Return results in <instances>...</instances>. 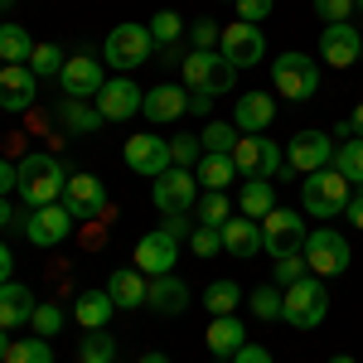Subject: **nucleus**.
<instances>
[{"instance_id":"obj_50","label":"nucleus","mask_w":363,"mask_h":363,"mask_svg":"<svg viewBox=\"0 0 363 363\" xmlns=\"http://www.w3.org/2000/svg\"><path fill=\"white\" fill-rule=\"evenodd\" d=\"M15 189H20V169L10 165V160H0V199L15 194Z\"/></svg>"},{"instance_id":"obj_37","label":"nucleus","mask_w":363,"mask_h":363,"mask_svg":"<svg viewBox=\"0 0 363 363\" xmlns=\"http://www.w3.org/2000/svg\"><path fill=\"white\" fill-rule=\"evenodd\" d=\"M5 363H54V349H49V339H39V335L10 339V349H5Z\"/></svg>"},{"instance_id":"obj_25","label":"nucleus","mask_w":363,"mask_h":363,"mask_svg":"<svg viewBox=\"0 0 363 363\" xmlns=\"http://www.w3.org/2000/svg\"><path fill=\"white\" fill-rule=\"evenodd\" d=\"M203 344H208V354L233 359V354L247 344V325H242L238 315H213V320H208V330H203Z\"/></svg>"},{"instance_id":"obj_29","label":"nucleus","mask_w":363,"mask_h":363,"mask_svg":"<svg viewBox=\"0 0 363 363\" xmlns=\"http://www.w3.org/2000/svg\"><path fill=\"white\" fill-rule=\"evenodd\" d=\"M112 310H116V301L107 296V286H102V291L92 286V291H83V296L73 301V320H78L83 330H107V320H112Z\"/></svg>"},{"instance_id":"obj_21","label":"nucleus","mask_w":363,"mask_h":363,"mask_svg":"<svg viewBox=\"0 0 363 363\" xmlns=\"http://www.w3.org/2000/svg\"><path fill=\"white\" fill-rule=\"evenodd\" d=\"M277 121V97L272 92H242L233 107V126L242 136H267V126Z\"/></svg>"},{"instance_id":"obj_47","label":"nucleus","mask_w":363,"mask_h":363,"mask_svg":"<svg viewBox=\"0 0 363 363\" xmlns=\"http://www.w3.org/2000/svg\"><path fill=\"white\" fill-rule=\"evenodd\" d=\"M315 15H320L325 25H349V15H354V0H315Z\"/></svg>"},{"instance_id":"obj_62","label":"nucleus","mask_w":363,"mask_h":363,"mask_svg":"<svg viewBox=\"0 0 363 363\" xmlns=\"http://www.w3.org/2000/svg\"><path fill=\"white\" fill-rule=\"evenodd\" d=\"M228 5H233V0H228Z\"/></svg>"},{"instance_id":"obj_9","label":"nucleus","mask_w":363,"mask_h":363,"mask_svg":"<svg viewBox=\"0 0 363 363\" xmlns=\"http://www.w3.org/2000/svg\"><path fill=\"white\" fill-rule=\"evenodd\" d=\"M310 238L306 228V213H296V208H272L267 218H262V252H272V257H291V252H301Z\"/></svg>"},{"instance_id":"obj_16","label":"nucleus","mask_w":363,"mask_h":363,"mask_svg":"<svg viewBox=\"0 0 363 363\" xmlns=\"http://www.w3.org/2000/svg\"><path fill=\"white\" fill-rule=\"evenodd\" d=\"M92 102H97V112L107 116V121H131V116L145 107V92L136 87L131 73H116V78H107V87H102Z\"/></svg>"},{"instance_id":"obj_4","label":"nucleus","mask_w":363,"mask_h":363,"mask_svg":"<svg viewBox=\"0 0 363 363\" xmlns=\"http://www.w3.org/2000/svg\"><path fill=\"white\" fill-rule=\"evenodd\" d=\"M272 87H277V97H286V102H310L320 92V63L310 54H301V49L277 54V63H272Z\"/></svg>"},{"instance_id":"obj_27","label":"nucleus","mask_w":363,"mask_h":363,"mask_svg":"<svg viewBox=\"0 0 363 363\" xmlns=\"http://www.w3.org/2000/svg\"><path fill=\"white\" fill-rule=\"evenodd\" d=\"M218 233H223V252L238 257V262H252V257L262 252V223H252V218H242V213L228 218Z\"/></svg>"},{"instance_id":"obj_51","label":"nucleus","mask_w":363,"mask_h":363,"mask_svg":"<svg viewBox=\"0 0 363 363\" xmlns=\"http://www.w3.org/2000/svg\"><path fill=\"white\" fill-rule=\"evenodd\" d=\"M233 363H272V354H267L262 344H242V349L233 354Z\"/></svg>"},{"instance_id":"obj_34","label":"nucleus","mask_w":363,"mask_h":363,"mask_svg":"<svg viewBox=\"0 0 363 363\" xmlns=\"http://www.w3.org/2000/svg\"><path fill=\"white\" fill-rule=\"evenodd\" d=\"M228 218H233V199H228V189H203V194H199V218L194 223L223 228Z\"/></svg>"},{"instance_id":"obj_46","label":"nucleus","mask_w":363,"mask_h":363,"mask_svg":"<svg viewBox=\"0 0 363 363\" xmlns=\"http://www.w3.org/2000/svg\"><path fill=\"white\" fill-rule=\"evenodd\" d=\"M189 252H194V257H203V262H208V257H218V252H223V233L199 223L194 233H189Z\"/></svg>"},{"instance_id":"obj_6","label":"nucleus","mask_w":363,"mask_h":363,"mask_svg":"<svg viewBox=\"0 0 363 363\" xmlns=\"http://www.w3.org/2000/svg\"><path fill=\"white\" fill-rule=\"evenodd\" d=\"M306 267H310V277H320V281H330V277H344L349 272V262H354V252H349V238L344 233H335V228H315L306 238Z\"/></svg>"},{"instance_id":"obj_49","label":"nucleus","mask_w":363,"mask_h":363,"mask_svg":"<svg viewBox=\"0 0 363 363\" xmlns=\"http://www.w3.org/2000/svg\"><path fill=\"white\" fill-rule=\"evenodd\" d=\"M169 233V238H179V242H189V233H194V218H189V213H165V223H160Z\"/></svg>"},{"instance_id":"obj_11","label":"nucleus","mask_w":363,"mask_h":363,"mask_svg":"<svg viewBox=\"0 0 363 363\" xmlns=\"http://www.w3.org/2000/svg\"><path fill=\"white\" fill-rule=\"evenodd\" d=\"M150 199H155V208H160V213H189V208L199 203V179H194V169L169 165L165 174H155Z\"/></svg>"},{"instance_id":"obj_36","label":"nucleus","mask_w":363,"mask_h":363,"mask_svg":"<svg viewBox=\"0 0 363 363\" xmlns=\"http://www.w3.org/2000/svg\"><path fill=\"white\" fill-rule=\"evenodd\" d=\"M281 306H286V291H281L277 281H267V286H257L247 296V310L257 320H281Z\"/></svg>"},{"instance_id":"obj_35","label":"nucleus","mask_w":363,"mask_h":363,"mask_svg":"<svg viewBox=\"0 0 363 363\" xmlns=\"http://www.w3.org/2000/svg\"><path fill=\"white\" fill-rule=\"evenodd\" d=\"M335 169L349 179V184H363V136L339 140L335 145Z\"/></svg>"},{"instance_id":"obj_33","label":"nucleus","mask_w":363,"mask_h":363,"mask_svg":"<svg viewBox=\"0 0 363 363\" xmlns=\"http://www.w3.org/2000/svg\"><path fill=\"white\" fill-rule=\"evenodd\" d=\"M247 296H242V286L238 281H208V291H203V306H208V315H238V306H242Z\"/></svg>"},{"instance_id":"obj_5","label":"nucleus","mask_w":363,"mask_h":363,"mask_svg":"<svg viewBox=\"0 0 363 363\" xmlns=\"http://www.w3.org/2000/svg\"><path fill=\"white\" fill-rule=\"evenodd\" d=\"M325 315H330V291H325L320 277H301L296 286H286L281 320L291 330H315V325H325Z\"/></svg>"},{"instance_id":"obj_39","label":"nucleus","mask_w":363,"mask_h":363,"mask_svg":"<svg viewBox=\"0 0 363 363\" xmlns=\"http://www.w3.org/2000/svg\"><path fill=\"white\" fill-rule=\"evenodd\" d=\"M238 126L233 121H203V131H199V140H203V150H213V155H233V145H238Z\"/></svg>"},{"instance_id":"obj_55","label":"nucleus","mask_w":363,"mask_h":363,"mask_svg":"<svg viewBox=\"0 0 363 363\" xmlns=\"http://www.w3.org/2000/svg\"><path fill=\"white\" fill-rule=\"evenodd\" d=\"M5 228H15V203H10V199H0V233H5Z\"/></svg>"},{"instance_id":"obj_45","label":"nucleus","mask_w":363,"mask_h":363,"mask_svg":"<svg viewBox=\"0 0 363 363\" xmlns=\"http://www.w3.org/2000/svg\"><path fill=\"white\" fill-rule=\"evenodd\" d=\"M184 39H189V49H213V44L223 39V25L203 15V20H194V25L184 29Z\"/></svg>"},{"instance_id":"obj_52","label":"nucleus","mask_w":363,"mask_h":363,"mask_svg":"<svg viewBox=\"0 0 363 363\" xmlns=\"http://www.w3.org/2000/svg\"><path fill=\"white\" fill-rule=\"evenodd\" d=\"M344 213H349V223L363 233V184H354V194H349V208H344Z\"/></svg>"},{"instance_id":"obj_10","label":"nucleus","mask_w":363,"mask_h":363,"mask_svg":"<svg viewBox=\"0 0 363 363\" xmlns=\"http://www.w3.org/2000/svg\"><path fill=\"white\" fill-rule=\"evenodd\" d=\"M63 208L78 218V223H92V218H107L112 213V199H107V184L97 174H68V189H63Z\"/></svg>"},{"instance_id":"obj_61","label":"nucleus","mask_w":363,"mask_h":363,"mask_svg":"<svg viewBox=\"0 0 363 363\" xmlns=\"http://www.w3.org/2000/svg\"><path fill=\"white\" fill-rule=\"evenodd\" d=\"M354 10H363V0H354Z\"/></svg>"},{"instance_id":"obj_28","label":"nucleus","mask_w":363,"mask_h":363,"mask_svg":"<svg viewBox=\"0 0 363 363\" xmlns=\"http://www.w3.org/2000/svg\"><path fill=\"white\" fill-rule=\"evenodd\" d=\"M145 306L155 310V315H184L189 310V286L174 277H150V296H145Z\"/></svg>"},{"instance_id":"obj_40","label":"nucleus","mask_w":363,"mask_h":363,"mask_svg":"<svg viewBox=\"0 0 363 363\" xmlns=\"http://www.w3.org/2000/svg\"><path fill=\"white\" fill-rule=\"evenodd\" d=\"M63 63H68V54H63L58 44H34V58H29L34 78H58V73H63Z\"/></svg>"},{"instance_id":"obj_22","label":"nucleus","mask_w":363,"mask_h":363,"mask_svg":"<svg viewBox=\"0 0 363 363\" xmlns=\"http://www.w3.org/2000/svg\"><path fill=\"white\" fill-rule=\"evenodd\" d=\"M58 126L68 131V136H92V131H102L107 126V116L97 112V102H87V97H63L54 107Z\"/></svg>"},{"instance_id":"obj_1","label":"nucleus","mask_w":363,"mask_h":363,"mask_svg":"<svg viewBox=\"0 0 363 363\" xmlns=\"http://www.w3.org/2000/svg\"><path fill=\"white\" fill-rule=\"evenodd\" d=\"M15 169H20V189H15V194L25 199L29 208L58 203L63 189H68V169H63V160L49 155V150H29V155H20Z\"/></svg>"},{"instance_id":"obj_7","label":"nucleus","mask_w":363,"mask_h":363,"mask_svg":"<svg viewBox=\"0 0 363 363\" xmlns=\"http://www.w3.org/2000/svg\"><path fill=\"white\" fill-rule=\"evenodd\" d=\"M150 49H155L150 25H116L107 34V44H102V58H107V68H116V73H136L140 63L150 58Z\"/></svg>"},{"instance_id":"obj_44","label":"nucleus","mask_w":363,"mask_h":363,"mask_svg":"<svg viewBox=\"0 0 363 363\" xmlns=\"http://www.w3.org/2000/svg\"><path fill=\"white\" fill-rule=\"evenodd\" d=\"M301 277H310V267H306V252H291V257H277V267H272V281H277L281 291H286V286H296Z\"/></svg>"},{"instance_id":"obj_41","label":"nucleus","mask_w":363,"mask_h":363,"mask_svg":"<svg viewBox=\"0 0 363 363\" xmlns=\"http://www.w3.org/2000/svg\"><path fill=\"white\" fill-rule=\"evenodd\" d=\"M199 160H203V140H199V136H189V131L169 136V165H184V169H194Z\"/></svg>"},{"instance_id":"obj_58","label":"nucleus","mask_w":363,"mask_h":363,"mask_svg":"<svg viewBox=\"0 0 363 363\" xmlns=\"http://www.w3.org/2000/svg\"><path fill=\"white\" fill-rule=\"evenodd\" d=\"M349 121H354V131H359V136H363V102H359V107H354V116H349Z\"/></svg>"},{"instance_id":"obj_30","label":"nucleus","mask_w":363,"mask_h":363,"mask_svg":"<svg viewBox=\"0 0 363 363\" xmlns=\"http://www.w3.org/2000/svg\"><path fill=\"white\" fill-rule=\"evenodd\" d=\"M272 208H277V184H272V179H247L242 194H238V213L252 218V223H262Z\"/></svg>"},{"instance_id":"obj_32","label":"nucleus","mask_w":363,"mask_h":363,"mask_svg":"<svg viewBox=\"0 0 363 363\" xmlns=\"http://www.w3.org/2000/svg\"><path fill=\"white\" fill-rule=\"evenodd\" d=\"M34 58V39H29L25 25H15V20H0V63H25Z\"/></svg>"},{"instance_id":"obj_54","label":"nucleus","mask_w":363,"mask_h":363,"mask_svg":"<svg viewBox=\"0 0 363 363\" xmlns=\"http://www.w3.org/2000/svg\"><path fill=\"white\" fill-rule=\"evenodd\" d=\"M10 272H15V257H10V247H5V242H0V286H5V281H10Z\"/></svg>"},{"instance_id":"obj_19","label":"nucleus","mask_w":363,"mask_h":363,"mask_svg":"<svg viewBox=\"0 0 363 363\" xmlns=\"http://www.w3.org/2000/svg\"><path fill=\"white\" fill-rule=\"evenodd\" d=\"M34 92H39L34 68H25V63H5V68H0V107L10 116L29 112V107H34Z\"/></svg>"},{"instance_id":"obj_38","label":"nucleus","mask_w":363,"mask_h":363,"mask_svg":"<svg viewBox=\"0 0 363 363\" xmlns=\"http://www.w3.org/2000/svg\"><path fill=\"white\" fill-rule=\"evenodd\" d=\"M78 363H116V339L107 330H87L78 344Z\"/></svg>"},{"instance_id":"obj_43","label":"nucleus","mask_w":363,"mask_h":363,"mask_svg":"<svg viewBox=\"0 0 363 363\" xmlns=\"http://www.w3.org/2000/svg\"><path fill=\"white\" fill-rule=\"evenodd\" d=\"M63 320H68V315H63L54 301H39V306H34V320H29V330H34L39 339H54L58 330H63Z\"/></svg>"},{"instance_id":"obj_57","label":"nucleus","mask_w":363,"mask_h":363,"mask_svg":"<svg viewBox=\"0 0 363 363\" xmlns=\"http://www.w3.org/2000/svg\"><path fill=\"white\" fill-rule=\"evenodd\" d=\"M136 363H169V354H155V349H150V354H140Z\"/></svg>"},{"instance_id":"obj_12","label":"nucleus","mask_w":363,"mask_h":363,"mask_svg":"<svg viewBox=\"0 0 363 363\" xmlns=\"http://www.w3.org/2000/svg\"><path fill=\"white\" fill-rule=\"evenodd\" d=\"M73 228H78V218L63 208V199L25 213V238L34 242V247H58V242H68V238H73Z\"/></svg>"},{"instance_id":"obj_13","label":"nucleus","mask_w":363,"mask_h":363,"mask_svg":"<svg viewBox=\"0 0 363 363\" xmlns=\"http://www.w3.org/2000/svg\"><path fill=\"white\" fill-rule=\"evenodd\" d=\"M335 165V136L325 131H296L286 140V169L291 174H315V169Z\"/></svg>"},{"instance_id":"obj_56","label":"nucleus","mask_w":363,"mask_h":363,"mask_svg":"<svg viewBox=\"0 0 363 363\" xmlns=\"http://www.w3.org/2000/svg\"><path fill=\"white\" fill-rule=\"evenodd\" d=\"M354 136H359V131H354V121H349V116L335 121V140H354Z\"/></svg>"},{"instance_id":"obj_14","label":"nucleus","mask_w":363,"mask_h":363,"mask_svg":"<svg viewBox=\"0 0 363 363\" xmlns=\"http://www.w3.org/2000/svg\"><path fill=\"white\" fill-rule=\"evenodd\" d=\"M174 262H179V238H169L165 228H150V233L136 238V257H131L136 272H145V277H169Z\"/></svg>"},{"instance_id":"obj_17","label":"nucleus","mask_w":363,"mask_h":363,"mask_svg":"<svg viewBox=\"0 0 363 363\" xmlns=\"http://www.w3.org/2000/svg\"><path fill=\"white\" fill-rule=\"evenodd\" d=\"M121 160H126V169H136V174H145V179H155V174H165V169H169V140H160L155 131H140V136L126 140Z\"/></svg>"},{"instance_id":"obj_48","label":"nucleus","mask_w":363,"mask_h":363,"mask_svg":"<svg viewBox=\"0 0 363 363\" xmlns=\"http://www.w3.org/2000/svg\"><path fill=\"white\" fill-rule=\"evenodd\" d=\"M233 5H238V20H242V25H262V20L277 10V0H233Z\"/></svg>"},{"instance_id":"obj_53","label":"nucleus","mask_w":363,"mask_h":363,"mask_svg":"<svg viewBox=\"0 0 363 363\" xmlns=\"http://www.w3.org/2000/svg\"><path fill=\"white\" fill-rule=\"evenodd\" d=\"M208 107H213V97H208V92H189V112H194V116L208 121Z\"/></svg>"},{"instance_id":"obj_20","label":"nucleus","mask_w":363,"mask_h":363,"mask_svg":"<svg viewBox=\"0 0 363 363\" xmlns=\"http://www.w3.org/2000/svg\"><path fill=\"white\" fill-rule=\"evenodd\" d=\"M58 87H63V97H87V102H92V97L107 87V73H102V63H92L87 54H78V58L63 63Z\"/></svg>"},{"instance_id":"obj_31","label":"nucleus","mask_w":363,"mask_h":363,"mask_svg":"<svg viewBox=\"0 0 363 363\" xmlns=\"http://www.w3.org/2000/svg\"><path fill=\"white\" fill-rule=\"evenodd\" d=\"M194 179H199V189H228V184L238 179V165H233V155L203 150V160L194 165Z\"/></svg>"},{"instance_id":"obj_15","label":"nucleus","mask_w":363,"mask_h":363,"mask_svg":"<svg viewBox=\"0 0 363 363\" xmlns=\"http://www.w3.org/2000/svg\"><path fill=\"white\" fill-rule=\"evenodd\" d=\"M218 54L233 63V68H257L267 58V34L257 25H223V39H218Z\"/></svg>"},{"instance_id":"obj_60","label":"nucleus","mask_w":363,"mask_h":363,"mask_svg":"<svg viewBox=\"0 0 363 363\" xmlns=\"http://www.w3.org/2000/svg\"><path fill=\"white\" fill-rule=\"evenodd\" d=\"M330 363H354V359H349V354H335V359H330Z\"/></svg>"},{"instance_id":"obj_59","label":"nucleus","mask_w":363,"mask_h":363,"mask_svg":"<svg viewBox=\"0 0 363 363\" xmlns=\"http://www.w3.org/2000/svg\"><path fill=\"white\" fill-rule=\"evenodd\" d=\"M5 349H10V330H0V363H5Z\"/></svg>"},{"instance_id":"obj_26","label":"nucleus","mask_w":363,"mask_h":363,"mask_svg":"<svg viewBox=\"0 0 363 363\" xmlns=\"http://www.w3.org/2000/svg\"><path fill=\"white\" fill-rule=\"evenodd\" d=\"M107 296L116 301V310H140L145 296H150V277L136 272V267H121V272L107 277Z\"/></svg>"},{"instance_id":"obj_8","label":"nucleus","mask_w":363,"mask_h":363,"mask_svg":"<svg viewBox=\"0 0 363 363\" xmlns=\"http://www.w3.org/2000/svg\"><path fill=\"white\" fill-rule=\"evenodd\" d=\"M233 165H238V174H247V179H277L281 169H286V150L272 136H238Z\"/></svg>"},{"instance_id":"obj_2","label":"nucleus","mask_w":363,"mask_h":363,"mask_svg":"<svg viewBox=\"0 0 363 363\" xmlns=\"http://www.w3.org/2000/svg\"><path fill=\"white\" fill-rule=\"evenodd\" d=\"M349 194H354V184H349L335 165H325V169H315V174L301 179V203H306L310 218H320V223L339 218V213L349 208Z\"/></svg>"},{"instance_id":"obj_23","label":"nucleus","mask_w":363,"mask_h":363,"mask_svg":"<svg viewBox=\"0 0 363 363\" xmlns=\"http://www.w3.org/2000/svg\"><path fill=\"white\" fill-rule=\"evenodd\" d=\"M184 112H189V92L174 87V83L150 87V92H145V107H140V116L155 121V126H165V121H174V116H184Z\"/></svg>"},{"instance_id":"obj_63","label":"nucleus","mask_w":363,"mask_h":363,"mask_svg":"<svg viewBox=\"0 0 363 363\" xmlns=\"http://www.w3.org/2000/svg\"><path fill=\"white\" fill-rule=\"evenodd\" d=\"M0 68H5V63H0Z\"/></svg>"},{"instance_id":"obj_24","label":"nucleus","mask_w":363,"mask_h":363,"mask_svg":"<svg viewBox=\"0 0 363 363\" xmlns=\"http://www.w3.org/2000/svg\"><path fill=\"white\" fill-rule=\"evenodd\" d=\"M34 306H39V301H34V291H29V286L5 281V286H0V330H10V335H15L20 325H29V320H34Z\"/></svg>"},{"instance_id":"obj_3","label":"nucleus","mask_w":363,"mask_h":363,"mask_svg":"<svg viewBox=\"0 0 363 363\" xmlns=\"http://www.w3.org/2000/svg\"><path fill=\"white\" fill-rule=\"evenodd\" d=\"M179 73H184L189 92H208V97H223V92L238 87V68L218 49H189L184 63H179Z\"/></svg>"},{"instance_id":"obj_42","label":"nucleus","mask_w":363,"mask_h":363,"mask_svg":"<svg viewBox=\"0 0 363 363\" xmlns=\"http://www.w3.org/2000/svg\"><path fill=\"white\" fill-rule=\"evenodd\" d=\"M184 29H189V25H184L174 10H160V15L150 20V39H155L160 49H169V44H179V39H184Z\"/></svg>"},{"instance_id":"obj_18","label":"nucleus","mask_w":363,"mask_h":363,"mask_svg":"<svg viewBox=\"0 0 363 363\" xmlns=\"http://www.w3.org/2000/svg\"><path fill=\"white\" fill-rule=\"evenodd\" d=\"M320 58L330 68H354L363 58V34L354 25H325L320 29Z\"/></svg>"}]
</instances>
